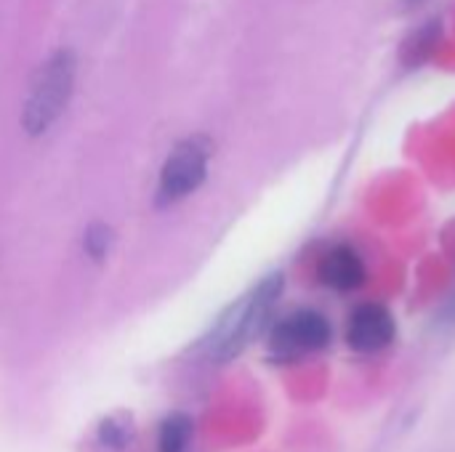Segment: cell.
<instances>
[{
    "mask_svg": "<svg viewBox=\"0 0 455 452\" xmlns=\"http://www.w3.org/2000/svg\"><path fill=\"white\" fill-rule=\"evenodd\" d=\"M280 293H283V274H269L248 296L232 304L221 314L211 336L205 338L208 357L216 362H227L235 360L251 341H256L264 333Z\"/></svg>",
    "mask_w": 455,
    "mask_h": 452,
    "instance_id": "obj_1",
    "label": "cell"
},
{
    "mask_svg": "<svg viewBox=\"0 0 455 452\" xmlns=\"http://www.w3.org/2000/svg\"><path fill=\"white\" fill-rule=\"evenodd\" d=\"M72 83H75V59L69 51H59L53 53L35 75L27 104H24V128L37 136L45 133L56 117L64 112L69 93H72Z\"/></svg>",
    "mask_w": 455,
    "mask_h": 452,
    "instance_id": "obj_2",
    "label": "cell"
},
{
    "mask_svg": "<svg viewBox=\"0 0 455 452\" xmlns=\"http://www.w3.org/2000/svg\"><path fill=\"white\" fill-rule=\"evenodd\" d=\"M208 160H211V144L203 136L176 144V149L168 155L163 173H160L157 205L165 208V205H173V202L184 200L187 194H192L205 178Z\"/></svg>",
    "mask_w": 455,
    "mask_h": 452,
    "instance_id": "obj_3",
    "label": "cell"
},
{
    "mask_svg": "<svg viewBox=\"0 0 455 452\" xmlns=\"http://www.w3.org/2000/svg\"><path fill=\"white\" fill-rule=\"evenodd\" d=\"M331 344V322L312 309H299L280 320L269 333V354L277 362H293L323 352Z\"/></svg>",
    "mask_w": 455,
    "mask_h": 452,
    "instance_id": "obj_4",
    "label": "cell"
},
{
    "mask_svg": "<svg viewBox=\"0 0 455 452\" xmlns=\"http://www.w3.org/2000/svg\"><path fill=\"white\" fill-rule=\"evenodd\" d=\"M395 333H397L395 317L381 304L357 306L347 322V344L360 354L384 352L395 341Z\"/></svg>",
    "mask_w": 455,
    "mask_h": 452,
    "instance_id": "obj_5",
    "label": "cell"
},
{
    "mask_svg": "<svg viewBox=\"0 0 455 452\" xmlns=\"http://www.w3.org/2000/svg\"><path fill=\"white\" fill-rule=\"evenodd\" d=\"M317 274L323 280V285L339 290V293H349L357 290L365 282V264L357 256L355 248L349 245H336L331 248L317 266Z\"/></svg>",
    "mask_w": 455,
    "mask_h": 452,
    "instance_id": "obj_6",
    "label": "cell"
},
{
    "mask_svg": "<svg viewBox=\"0 0 455 452\" xmlns=\"http://www.w3.org/2000/svg\"><path fill=\"white\" fill-rule=\"evenodd\" d=\"M440 40V21H427L424 27H419L403 45V61L408 67H419L424 64L432 53H435V45Z\"/></svg>",
    "mask_w": 455,
    "mask_h": 452,
    "instance_id": "obj_7",
    "label": "cell"
},
{
    "mask_svg": "<svg viewBox=\"0 0 455 452\" xmlns=\"http://www.w3.org/2000/svg\"><path fill=\"white\" fill-rule=\"evenodd\" d=\"M192 440V421L184 413H173L160 424V452H187Z\"/></svg>",
    "mask_w": 455,
    "mask_h": 452,
    "instance_id": "obj_8",
    "label": "cell"
},
{
    "mask_svg": "<svg viewBox=\"0 0 455 452\" xmlns=\"http://www.w3.org/2000/svg\"><path fill=\"white\" fill-rule=\"evenodd\" d=\"M99 445L109 450H125L133 442V421L128 416H109L99 424Z\"/></svg>",
    "mask_w": 455,
    "mask_h": 452,
    "instance_id": "obj_9",
    "label": "cell"
},
{
    "mask_svg": "<svg viewBox=\"0 0 455 452\" xmlns=\"http://www.w3.org/2000/svg\"><path fill=\"white\" fill-rule=\"evenodd\" d=\"M109 242H112V229L104 226V224H93L88 226L85 232V253L96 261H101L109 250Z\"/></svg>",
    "mask_w": 455,
    "mask_h": 452,
    "instance_id": "obj_10",
    "label": "cell"
}]
</instances>
